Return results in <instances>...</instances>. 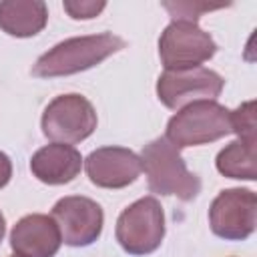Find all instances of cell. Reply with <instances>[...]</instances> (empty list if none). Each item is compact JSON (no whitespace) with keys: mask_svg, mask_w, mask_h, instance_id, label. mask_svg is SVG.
Returning <instances> with one entry per match:
<instances>
[{"mask_svg":"<svg viewBox=\"0 0 257 257\" xmlns=\"http://www.w3.org/2000/svg\"><path fill=\"white\" fill-rule=\"evenodd\" d=\"M10 177H12V161L6 153L0 151V189L8 185Z\"/></svg>","mask_w":257,"mask_h":257,"instance_id":"cell-17","label":"cell"},{"mask_svg":"<svg viewBox=\"0 0 257 257\" xmlns=\"http://www.w3.org/2000/svg\"><path fill=\"white\" fill-rule=\"evenodd\" d=\"M217 171L229 179L255 181L257 165H255V143L235 139L217 155Z\"/></svg>","mask_w":257,"mask_h":257,"instance_id":"cell-14","label":"cell"},{"mask_svg":"<svg viewBox=\"0 0 257 257\" xmlns=\"http://www.w3.org/2000/svg\"><path fill=\"white\" fill-rule=\"evenodd\" d=\"M231 133L241 141L255 143V100H247L231 110Z\"/></svg>","mask_w":257,"mask_h":257,"instance_id":"cell-15","label":"cell"},{"mask_svg":"<svg viewBox=\"0 0 257 257\" xmlns=\"http://www.w3.org/2000/svg\"><path fill=\"white\" fill-rule=\"evenodd\" d=\"M4 233H6V221H4V215L0 213V243L4 239Z\"/></svg>","mask_w":257,"mask_h":257,"instance_id":"cell-18","label":"cell"},{"mask_svg":"<svg viewBox=\"0 0 257 257\" xmlns=\"http://www.w3.org/2000/svg\"><path fill=\"white\" fill-rule=\"evenodd\" d=\"M124 44L126 42L112 32L66 38L52 46L34 62L32 74L38 78L70 76L100 64L110 54L122 50Z\"/></svg>","mask_w":257,"mask_h":257,"instance_id":"cell-1","label":"cell"},{"mask_svg":"<svg viewBox=\"0 0 257 257\" xmlns=\"http://www.w3.org/2000/svg\"><path fill=\"white\" fill-rule=\"evenodd\" d=\"M106 2H94V0H66L64 10L74 20H90L98 16L104 10Z\"/></svg>","mask_w":257,"mask_h":257,"instance_id":"cell-16","label":"cell"},{"mask_svg":"<svg viewBox=\"0 0 257 257\" xmlns=\"http://www.w3.org/2000/svg\"><path fill=\"white\" fill-rule=\"evenodd\" d=\"M12 257H20V255H12Z\"/></svg>","mask_w":257,"mask_h":257,"instance_id":"cell-19","label":"cell"},{"mask_svg":"<svg viewBox=\"0 0 257 257\" xmlns=\"http://www.w3.org/2000/svg\"><path fill=\"white\" fill-rule=\"evenodd\" d=\"M141 165L145 169L149 189L155 195H173L181 201H193L201 193V179L187 169L179 149H175L165 137L153 139L143 147Z\"/></svg>","mask_w":257,"mask_h":257,"instance_id":"cell-2","label":"cell"},{"mask_svg":"<svg viewBox=\"0 0 257 257\" xmlns=\"http://www.w3.org/2000/svg\"><path fill=\"white\" fill-rule=\"evenodd\" d=\"M48 22V8L40 0L0 2V28L16 38H30L42 32Z\"/></svg>","mask_w":257,"mask_h":257,"instance_id":"cell-13","label":"cell"},{"mask_svg":"<svg viewBox=\"0 0 257 257\" xmlns=\"http://www.w3.org/2000/svg\"><path fill=\"white\" fill-rule=\"evenodd\" d=\"M50 217L60 231L62 243L68 247H88L102 233L104 213L100 205L82 195H68L58 199Z\"/></svg>","mask_w":257,"mask_h":257,"instance_id":"cell-9","label":"cell"},{"mask_svg":"<svg viewBox=\"0 0 257 257\" xmlns=\"http://www.w3.org/2000/svg\"><path fill=\"white\" fill-rule=\"evenodd\" d=\"M60 231L50 215L22 217L10 231V247L20 257H54L60 249Z\"/></svg>","mask_w":257,"mask_h":257,"instance_id":"cell-11","label":"cell"},{"mask_svg":"<svg viewBox=\"0 0 257 257\" xmlns=\"http://www.w3.org/2000/svg\"><path fill=\"white\" fill-rule=\"evenodd\" d=\"M116 241L128 255H149L157 251L165 237V213L155 197H141L116 219Z\"/></svg>","mask_w":257,"mask_h":257,"instance_id":"cell-4","label":"cell"},{"mask_svg":"<svg viewBox=\"0 0 257 257\" xmlns=\"http://www.w3.org/2000/svg\"><path fill=\"white\" fill-rule=\"evenodd\" d=\"M84 171L100 189H122L135 183L143 171L141 157L124 147H100L84 159Z\"/></svg>","mask_w":257,"mask_h":257,"instance_id":"cell-10","label":"cell"},{"mask_svg":"<svg viewBox=\"0 0 257 257\" xmlns=\"http://www.w3.org/2000/svg\"><path fill=\"white\" fill-rule=\"evenodd\" d=\"M215 52L217 44L211 34L191 20H173L159 38V56L165 70L201 66Z\"/></svg>","mask_w":257,"mask_h":257,"instance_id":"cell-6","label":"cell"},{"mask_svg":"<svg viewBox=\"0 0 257 257\" xmlns=\"http://www.w3.org/2000/svg\"><path fill=\"white\" fill-rule=\"evenodd\" d=\"M82 169V157L72 145L50 143L38 149L30 159L32 175L46 185H66Z\"/></svg>","mask_w":257,"mask_h":257,"instance_id":"cell-12","label":"cell"},{"mask_svg":"<svg viewBox=\"0 0 257 257\" xmlns=\"http://www.w3.org/2000/svg\"><path fill=\"white\" fill-rule=\"evenodd\" d=\"M231 133V110L217 100H197L173 114L165 139L175 149L199 147Z\"/></svg>","mask_w":257,"mask_h":257,"instance_id":"cell-3","label":"cell"},{"mask_svg":"<svg viewBox=\"0 0 257 257\" xmlns=\"http://www.w3.org/2000/svg\"><path fill=\"white\" fill-rule=\"evenodd\" d=\"M96 122L98 118L92 102L76 92L52 98L40 118L44 137L62 145H76L88 139L96 128Z\"/></svg>","mask_w":257,"mask_h":257,"instance_id":"cell-5","label":"cell"},{"mask_svg":"<svg viewBox=\"0 0 257 257\" xmlns=\"http://www.w3.org/2000/svg\"><path fill=\"white\" fill-rule=\"evenodd\" d=\"M211 231L225 241L247 239L257 225V195L251 189H223L209 209Z\"/></svg>","mask_w":257,"mask_h":257,"instance_id":"cell-8","label":"cell"},{"mask_svg":"<svg viewBox=\"0 0 257 257\" xmlns=\"http://www.w3.org/2000/svg\"><path fill=\"white\" fill-rule=\"evenodd\" d=\"M223 86V76L205 66L165 70L157 80V96L167 108L181 110L197 100H215Z\"/></svg>","mask_w":257,"mask_h":257,"instance_id":"cell-7","label":"cell"}]
</instances>
